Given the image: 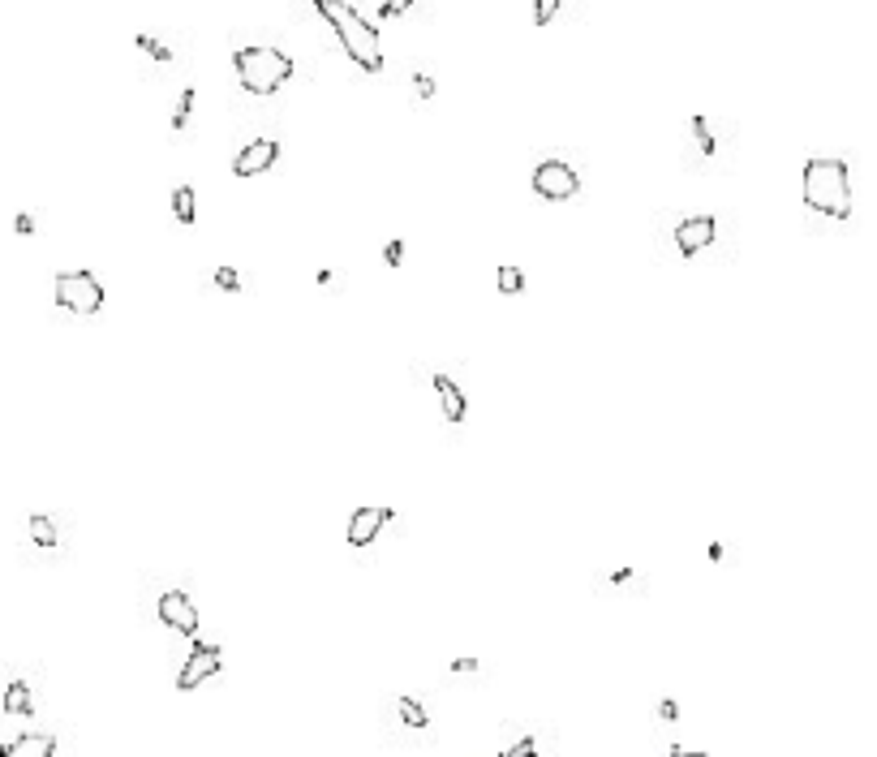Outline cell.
<instances>
[{"label":"cell","instance_id":"cell-1","mask_svg":"<svg viewBox=\"0 0 877 757\" xmlns=\"http://www.w3.org/2000/svg\"><path fill=\"white\" fill-rule=\"evenodd\" d=\"M314 9H319L323 18L336 26V39H340V48L353 56V65L366 69V74H379V69H383L379 31L353 9V0H314Z\"/></svg>","mask_w":877,"mask_h":757},{"label":"cell","instance_id":"cell-2","mask_svg":"<svg viewBox=\"0 0 877 757\" xmlns=\"http://www.w3.org/2000/svg\"><path fill=\"white\" fill-rule=\"evenodd\" d=\"M804 190V207L822 211L830 220H847L852 216V177H847L843 160H809L800 177Z\"/></svg>","mask_w":877,"mask_h":757},{"label":"cell","instance_id":"cell-3","mask_svg":"<svg viewBox=\"0 0 877 757\" xmlns=\"http://www.w3.org/2000/svg\"><path fill=\"white\" fill-rule=\"evenodd\" d=\"M233 65H237V82L250 95H276L293 78V61L280 48H241Z\"/></svg>","mask_w":877,"mask_h":757},{"label":"cell","instance_id":"cell-4","mask_svg":"<svg viewBox=\"0 0 877 757\" xmlns=\"http://www.w3.org/2000/svg\"><path fill=\"white\" fill-rule=\"evenodd\" d=\"M56 306L69 314H99L104 306V284L91 271H61L56 276Z\"/></svg>","mask_w":877,"mask_h":757},{"label":"cell","instance_id":"cell-5","mask_svg":"<svg viewBox=\"0 0 877 757\" xmlns=\"http://www.w3.org/2000/svg\"><path fill=\"white\" fill-rule=\"evenodd\" d=\"M581 190V177L572 173L564 160H542L534 168V194L538 198H551V203H568L572 194Z\"/></svg>","mask_w":877,"mask_h":757},{"label":"cell","instance_id":"cell-6","mask_svg":"<svg viewBox=\"0 0 877 757\" xmlns=\"http://www.w3.org/2000/svg\"><path fill=\"white\" fill-rule=\"evenodd\" d=\"M276 160H280V142L258 138V142H246V147L233 155V173L237 177H263Z\"/></svg>","mask_w":877,"mask_h":757},{"label":"cell","instance_id":"cell-7","mask_svg":"<svg viewBox=\"0 0 877 757\" xmlns=\"http://www.w3.org/2000/svg\"><path fill=\"white\" fill-rule=\"evenodd\" d=\"M160 620L168 628H177V633H185V637L198 633V607L190 603V594H185V590H168L160 598Z\"/></svg>","mask_w":877,"mask_h":757},{"label":"cell","instance_id":"cell-8","mask_svg":"<svg viewBox=\"0 0 877 757\" xmlns=\"http://www.w3.org/2000/svg\"><path fill=\"white\" fill-rule=\"evenodd\" d=\"M714 237H718V224H714V216H688V220H680V228H675V246H680V254H701L706 246H714Z\"/></svg>","mask_w":877,"mask_h":757},{"label":"cell","instance_id":"cell-9","mask_svg":"<svg viewBox=\"0 0 877 757\" xmlns=\"http://www.w3.org/2000/svg\"><path fill=\"white\" fill-rule=\"evenodd\" d=\"M220 663H224V654H220V646H198L190 659H185V667H181V676H177V689H198L203 680H211L215 671H220Z\"/></svg>","mask_w":877,"mask_h":757},{"label":"cell","instance_id":"cell-10","mask_svg":"<svg viewBox=\"0 0 877 757\" xmlns=\"http://www.w3.org/2000/svg\"><path fill=\"white\" fill-rule=\"evenodd\" d=\"M387 521H392V508H357L349 521V542L353 547H370Z\"/></svg>","mask_w":877,"mask_h":757},{"label":"cell","instance_id":"cell-11","mask_svg":"<svg viewBox=\"0 0 877 757\" xmlns=\"http://www.w3.org/2000/svg\"><path fill=\"white\" fill-rule=\"evenodd\" d=\"M56 753V736L48 732H31V736H18L9 745H0V757H52Z\"/></svg>","mask_w":877,"mask_h":757},{"label":"cell","instance_id":"cell-12","mask_svg":"<svg viewBox=\"0 0 877 757\" xmlns=\"http://www.w3.org/2000/svg\"><path fill=\"white\" fill-rule=\"evenodd\" d=\"M435 392H439L443 418H448V422H465V413H469V401H465V392H460V388H456V383H452L448 375H435Z\"/></svg>","mask_w":877,"mask_h":757},{"label":"cell","instance_id":"cell-13","mask_svg":"<svg viewBox=\"0 0 877 757\" xmlns=\"http://www.w3.org/2000/svg\"><path fill=\"white\" fill-rule=\"evenodd\" d=\"M172 211H177L181 224H194V220H198V198H194L190 185H181V190L172 194Z\"/></svg>","mask_w":877,"mask_h":757},{"label":"cell","instance_id":"cell-14","mask_svg":"<svg viewBox=\"0 0 877 757\" xmlns=\"http://www.w3.org/2000/svg\"><path fill=\"white\" fill-rule=\"evenodd\" d=\"M5 710H9V714H31V689H26L22 680H13V684H9V693H5Z\"/></svg>","mask_w":877,"mask_h":757},{"label":"cell","instance_id":"cell-15","mask_svg":"<svg viewBox=\"0 0 877 757\" xmlns=\"http://www.w3.org/2000/svg\"><path fill=\"white\" fill-rule=\"evenodd\" d=\"M31 538L39 547H56V525L48 517H31Z\"/></svg>","mask_w":877,"mask_h":757},{"label":"cell","instance_id":"cell-16","mask_svg":"<svg viewBox=\"0 0 877 757\" xmlns=\"http://www.w3.org/2000/svg\"><path fill=\"white\" fill-rule=\"evenodd\" d=\"M499 293H521L525 289V276H521V267H499Z\"/></svg>","mask_w":877,"mask_h":757},{"label":"cell","instance_id":"cell-17","mask_svg":"<svg viewBox=\"0 0 877 757\" xmlns=\"http://www.w3.org/2000/svg\"><path fill=\"white\" fill-rule=\"evenodd\" d=\"M400 719H405L409 727H426V723H430V719H426V710H422L418 702H413V697H405V702H400Z\"/></svg>","mask_w":877,"mask_h":757},{"label":"cell","instance_id":"cell-18","mask_svg":"<svg viewBox=\"0 0 877 757\" xmlns=\"http://www.w3.org/2000/svg\"><path fill=\"white\" fill-rule=\"evenodd\" d=\"M559 5H564V0H534V22L538 26H546L559 13Z\"/></svg>","mask_w":877,"mask_h":757},{"label":"cell","instance_id":"cell-19","mask_svg":"<svg viewBox=\"0 0 877 757\" xmlns=\"http://www.w3.org/2000/svg\"><path fill=\"white\" fill-rule=\"evenodd\" d=\"M215 284H220L224 293H237V289H241V276H237L233 267H220V271H215Z\"/></svg>","mask_w":877,"mask_h":757},{"label":"cell","instance_id":"cell-20","mask_svg":"<svg viewBox=\"0 0 877 757\" xmlns=\"http://www.w3.org/2000/svg\"><path fill=\"white\" fill-rule=\"evenodd\" d=\"M693 134L701 138V151H714V134H710V125H706V117H693Z\"/></svg>","mask_w":877,"mask_h":757},{"label":"cell","instance_id":"cell-21","mask_svg":"<svg viewBox=\"0 0 877 757\" xmlns=\"http://www.w3.org/2000/svg\"><path fill=\"white\" fill-rule=\"evenodd\" d=\"M138 48H142V52H151L155 61H168V48H164V44H155L151 35H138Z\"/></svg>","mask_w":877,"mask_h":757},{"label":"cell","instance_id":"cell-22","mask_svg":"<svg viewBox=\"0 0 877 757\" xmlns=\"http://www.w3.org/2000/svg\"><path fill=\"white\" fill-rule=\"evenodd\" d=\"M409 5H418V0H383V13L387 18H396V13H405Z\"/></svg>","mask_w":877,"mask_h":757},{"label":"cell","instance_id":"cell-23","mask_svg":"<svg viewBox=\"0 0 877 757\" xmlns=\"http://www.w3.org/2000/svg\"><path fill=\"white\" fill-rule=\"evenodd\" d=\"M529 753H538L534 740H516V745L508 749V757H529Z\"/></svg>","mask_w":877,"mask_h":757},{"label":"cell","instance_id":"cell-24","mask_svg":"<svg viewBox=\"0 0 877 757\" xmlns=\"http://www.w3.org/2000/svg\"><path fill=\"white\" fill-rule=\"evenodd\" d=\"M13 228H18V233H35V220H31V216H18V220H13Z\"/></svg>","mask_w":877,"mask_h":757},{"label":"cell","instance_id":"cell-25","mask_svg":"<svg viewBox=\"0 0 877 757\" xmlns=\"http://www.w3.org/2000/svg\"><path fill=\"white\" fill-rule=\"evenodd\" d=\"M387 263H392V267L400 263V241H387Z\"/></svg>","mask_w":877,"mask_h":757},{"label":"cell","instance_id":"cell-26","mask_svg":"<svg viewBox=\"0 0 877 757\" xmlns=\"http://www.w3.org/2000/svg\"><path fill=\"white\" fill-rule=\"evenodd\" d=\"M418 91H422V95H426V99H430V95H435V82H430V78H426V74H422V78H418Z\"/></svg>","mask_w":877,"mask_h":757},{"label":"cell","instance_id":"cell-27","mask_svg":"<svg viewBox=\"0 0 877 757\" xmlns=\"http://www.w3.org/2000/svg\"><path fill=\"white\" fill-rule=\"evenodd\" d=\"M658 714H663V719H675L680 710H675V702H663V706H658Z\"/></svg>","mask_w":877,"mask_h":757}]
</instances>
